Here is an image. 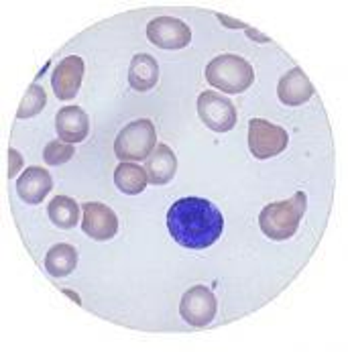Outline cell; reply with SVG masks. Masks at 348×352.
Instances as JSON below:
<instances>
[{
  "label": "cell",
  "mask_w": 348,
  "mask_h": 352,
  "mask_svg": "<svg viewBox=\"0 0 348 352\" xmlns=\"http://www.w3.org/2000/svg\"><path fill=\"white\" fill-rule=\"evenodd\" d=\"M45 104H47V94H45V90H43L39 84H33V86H29V90H27L25 98H23V102H21L17 116H19V118H31V116H37V114L45 108Z\"/></svg>",
  "instance_id": "19"
},
{
  "label": "cell",
  "mask_w": 348,
  "mask_h": 352,
  "mask_svg": "<svg viewBox=\"0 0 348 352\" xmlns=\"http://www.w3.org/2000/svg\"><path fill=\"white\" fill-rule=\"evenodd\" d=\"M114 184L122 194L137 196V194H143V190L149 184V177L141 165L131 163V161H122L114 169Z\"/></svg>",
  "instance_id": "16"
},
{
  "label": "cell",
  "mask_w": 348,
  "mask_h": 352,
  "mask_svg": "<svg viewBox=\"0 0 348 352\" xmlns=\"http://www.w3.org/2000/svg\"><path fill=\"white\" fill-rule=\"evenodd\" d=\"M78 265V251L72 245H55L51 247L50 252L45 254V269L53 277H65L69 275Z\"/></svg>",
  "instance_id": "17"
},
{
  "label": "cell",
  "mask_w": 348,
  "mask_h": 352,
  "mask_svg": "<svg viewBox=\"0 0 348 352\" xmlns=\"http://www.w3.org/2000/svg\"><path fill=\"white\" fill-rule=\"evenodd\" d=\"M8 177H17V173H19V169L23 167V157H21V153L17 151V149H10L8 151Z\"/></svg>",
  "instance_id": "21"
},
{
  "label": "cell",
  "mask_w": 348,
  "mask_h": 352,
  "mask_svg": "<svg viewBox=\"0 0 348 352\" xmlns=\"http://www.w3.org/2000/svg\"><path fill=\"white\" fill-rule=\"evenodd\" d=\"M147 177H149V184L153 186H165L169 184L173 177H175V171H177V159H175V153L171 151L167 145L159 143L149 157H147Z\"/></svg>",
  "instance_id": "14"
},
{
  "label": "cell",
  "mask_w": 348,
  "mask_h": 352,
  "mask_svg": "<svg viewBox=\"0 0 348 352\" xmlns=\"http://www.w3.org/2000/svg\"><path fill=\"white\" fill-rule=\"evenodd\" d=\"M199 120L214 133H228L237 124V108L226 96L202 92L198 96Z\"/></svg>",
  "instance_id": "6"
},
{
  "label": "cell",
  "mask_w": 348,
  "mask_h": 352,
  "mask_svg": "<svg viewBox=\"0 0 348 352\" xmlns=\"http://www.w3.org/2000/svg\"><path fill=\"white\" fill-rule=\"evenodd\" d=\"M82 210H84L82 230L90 239H94V241L114 239V234L118 230V218L108 206H104L100 201H88L82 206Z\"/></svg>",
  "instance_id": "9"
},
{
  "label": "cell",
  "mask_w": 348,
  "mask_h": 352,
  "mask_svg": "<svg viewBox=\"0 0 348 352\" xmlns=\"http://www.w3.org/2000/svg\"><path fill=\"white\" fill-rule=\"evenodd\" d=\"M147 39L161 50H184L192 41V31L180 19L159 16L147 25Z\"/></svg>",
  "instance_id": "7"
},
{
  "label": "cell",
  "mask_w": 348,
  "mask_h": 352,
  "mask_svg": "<svg viewBox=\"0 0 348 352\" xmlns=\"http://www.w3.org/2000/svg\"><path fill=\"white\" fill-rule=\"evenodd\" d=\"M53 188V179L43 167H29L17 179V194L27 204H41Z\"/></svg>",
  "instance_id": "13"
},
{
  "label": "cell",
  "mask_w": 348,
  "mask_h": 352,
  "mask_svg": "<svg viewBox=\"0 0 348 352\" xmlns=\"http://www.w3.org/2000/svg\"><path fill=\"white\" fill-rule=\"evenodd\" d=\"M157 80H159V63L155 61V57H151L147 53L135 55L129 67L131 88L137 92H149L151 88H155Z\"/></svg>",
  "instance_id": "15"
},
{
  "label": "cell",
  "mask_w": 348,
  "mask_h": 352,
  "mask_svg": "<svg viewBox=\"0 0 348 352\" xmlns=\"http://www.w3.org/2000/svg\"><path fill=\"white\" fill-rule=\"evenodd\" d=\"M277 96L287 106H301L314 96V86L301 67H294L279 80Z\"/></svg>",
  "instance_id": "12"
},
{
  "label": "cell",
  "mask_w": 348,
  "mask_h": 352,
  "mask_svg": "<svg viewBox=\"0 0 348 352\" xmlns=\"http://www.w3.org/2000/svg\"><path fill=\"white\" fill-rule=\"evenodd\" d=\"M55 131H57L59 139L69 143V145L82 143L90 133L88 114L78 106L61 108L55 116Z\"/></svg>",
  "instance_id": "11"
},
{
  "label": "cell",
  "mask_w": 348,
  "mask_h": 352,
  "mask_svg": "<svg viewBox=\"0 0 348 352\" xmlns=\"http://www.w3.org/2000/svg\"><path fill=\"white\" fill-rule=\"evenodd\" d=\"M63 294H65V296H69V298H72V300H74V302H78V303H80V298H78V296H76V294H74V292H72V289H63Z\"/></svg>",
  "instance_id": "23"
},
{
  "label": "cell",
  "mask_w": 348,
  "mask_h": 352,
  "mask_svg": "<svg viewBox=\"0 0 348 352\" xmlns=\"http://www.w3.org/2000/svg\"><path fill=\"white\" fill-rule=\"evenodd\" d=\"M74 153H76L74 145H69V143L59 139V141H51L50 145L45 147L43 159H45L47 165H61V163L69 161L74 157Z\"/></svg>",
  "instance_id": "20"
},
{
  "label": "cell",
  "mask_w": 348,
  "mask_h": 352,
  "mask_svg": "<svg viewBox=\"0 0 348 352\" xmlns=\"http://www.w3.org/2000/svg\"><path fill=\"white\" fill-rule=\"evenodd\" d=\"M206 80L214 88L222 90L224 94H241L250 88L254 80V72L249 61L243 59L241 55L226 53V55H218L208 63Z\"/></svg>",
  "instance_id": "3"
},
{
  "label": "cell",
  "mask_w": 348,
  "mask_h": 352,
  "mask_svg": "<svg viewBox=\"0 0 348 352\" xmlns=\"http://www.w3.org/2000/svg\"><path fill=\"white\" fill-rule=\"evenodd\" d=\"M180 314L188 324L204 328L216 316V296L206 285H194L184 294L180 302Z\"/></svg>",
  "instance_id": "8"
},
{
  "label": "cell",
  "mask_w": 348,
  "mask_h": 352,
  "mask_svg": "<svg viewBox=\"0 0 348 352\" xmlns=\"http://www.w3.org/2000/svg\"><path fill=\"white\" fill-rule=\"evenodd\" d=\"M47 214H50V220L55 226H59L63 230H69V228L78 226L80 206L69 196H55L47 206Z\"/></svg>",
  "instance_id": "18"
},
{
  "label": "cell",
  "mask_w": 348,
  "mask_h": 352,
  "mask_svg": "<svg viewBox=\"0 0 348 352\" xmlns=\"http://www.w3.org/2000/svg\"><path fill=\"white\" fill-rule=\"evenodd\" d=\"M167 228L177 245L186 249H208L220 239L224 218L212 201L184 198L169 208Z\"/></svg>",
  "instance_id": "1"
},
{
  "label": "cell",
  "mask_w": 348,
  "mask_h": 352,
  "mask_svg": "<svg viewBox=\"0 0 348 352\" xmlns=\"http://www.w3.org/2000/svg\"><path fill=\"white\" fill-rule=\"evenodd\" d=\"M218 19H220L222 23H226V25H230V27H247V25H243V23H237V21H230V19H224L222 14H218Z\"/></svg>",
  "instance_id": "22"
},
{
  "label": "cell",
  "mask_w": 348,
  "mask_h": 352,
  "mask_svg": "<svg viewBox=\"0 0 348 352\" xmlns=\"http://www.w3.org/2000/svg\"><path fill=\"white\" fill-rule=\"evenodd\" d=\"M305 194L298 192L292 200L273 201L259 214V226L271 241H287L298 232L299 220L305 214Z\"/></svg>",
  "instance_id": "2"
},
{
  "label": "cell",
  "mask_w": 348,
  "mask_h": 352,
  "mask_svg": "<svg viewBox=\"0 0 348 352\" xmlns=\"http://www.w3.org/2000/svg\"><path fill=\"white\" fill-rule=\"evenodd\" d=\"M290 143V135L285 129L267 122L263 118H252L249 122V149L257 159H271L285 151Z\"/></svg>",
  "instance_id": "5"
},
{
  "label": "cell",
  "mask_w": 348,
  "mask_h": 352,
  "mask_svg": "<svg viewBox=\"0 0 348 352\" xmlns=\"http://www.w3.org/2000/svg\"><path fill=\"white\" fill-rule=\"evenodd\" d=\"M84 80V59L78 55L65 57L51 76L53 92L59 100H72L78 96V90Z\"/></svg>",
  "instance_id": "10"
},
{
  "label": "cell",
  "mask_w": 348,
  "mask_h": 352,
  "mask_svg": "<svg viewBox=\"0 0 348 352\" xmlns=\"http://www.w3.org/2000/svg\"><path fill=\"white\" fill-rule=\"evenodd\" d=\"M155 147H157V133L153 122L147 118L127 124L114 141V153L120 161H143L149 157Z\"/></svg>",
  "instance_id": "4"
}]
</instances>
